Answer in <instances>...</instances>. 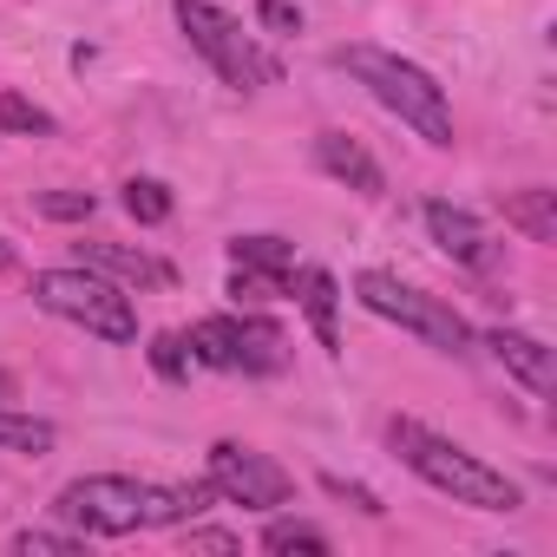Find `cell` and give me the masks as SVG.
Listing matches in <instances>:
<instances>
[{"label":"cell","instance_id":"cell-1","mask_svg":"<svg viewBox=\"0 0 557 557\" xmlns=\"http://www.w3.org/2000/svg\"><path fill=\"white\" fill-rule=\"evenodd\" d=\"M387 433H394L400 459H407L433 492H446L453 505H472V511H518V505H524V492H518L498 466H485L479 453L453 446L446 433H433V426H420V420H394Z\"/></svg>","mask_w":557,"mask_h":557},{"label":"cell","instance_id":"cell-2","mask_svg":"<svg viewBox=\"0 0 557 557\" xmlns=\"http://www.w3.org/2000/svg\"><path fill=\"white\" fill-rule=\"evenodd\" d=\"M342 66L400 119V125H413L426 145H453V106H446V86L426 73V66H413V60H400V53H387V47H342Z\"/></svg>","mask_w":557,"mask_h":557},{"label":"cell","instance_id":"cell-3","mask_svg":"<svg viewBox=\"0 0 557 557\" xmlns=\"http://www.w3.org/2000/svg\"><path fill=\"white\" fill-rule=\"evenodd\" d=\"M34 302L47 309V315H60V322H73V329H86V335H99V342H138V309H132V296L119 289V283H106L99 269H40L34 275Z\"/></svg>","mask_w":557,"mask_h":557},{"label":"cell","instance_id":"cell-4","mask_svg":"<svg viewBox=\"0 0 557 557\" xmlns=\"http://www.w3.org/2000/svg\"><path fill=\"white\" fill-rule=\"evenodd\" d=\"M355 302H361L368 315H381V322L420 335V342L440 348V355H466V348H472V322H466L453 302H440V296L400 283V275H387V269H361V275H355Z\"/></svg>","mask_w":557,"mask_h":557},{"label":"cell","instance_id":"cell-5","mask_svg":"<svg viewBox=\"0 0 557 557\" xmlns=\"http://www.w3.org/2000/svg\"><path fill=\"white\" fill-rule=\"evenodd\" d=\"M171 14H177V27H184L190 53H203V60L216 66V79H223V86L256 92V86H275V79H283V66H275V60L243 34V21H236V14L210 8V0H171Z\"/></svg>","mask_w":557,"mask_h":557},{"label":"cell","instance_id":"cell-6","mask_svg":"<svg viewBox=\"0 0 557 557\" xmlns=\"http://www.w3.org/2000/svg\"><path fill=\"white\" fill-rule=\"evenodd\" d=\"M203 479L216 485V498H223V505H243V511H283V505L296 498V479L275 466L269 453L243 446V440H216V446H210V472H203Z\"/></svg>","mask_w":557,"mask_h":557},{"label":"cell","instance_id":"cell-7","mask_svg":"<svg viewBox=\"0 0 557 557\" xmlns=\"http://www.w3.org/2000/svg\"><path fill=\"white\" fill-rule=\"evenodd\" d=\"M138 498H145L138 479H125V472H86V479L60 485L53 511L73 531H86V537H125V531H145L138 524Z\"/></svg>","mask_w":557,"mask_h":557},{"label":"cell","instance_id":"cell-8","mask_svg":"<svg viewBox=\"0 0 557 557\" xmlns=\"http://www.w3.org/2000/svg\"><path fill=\"white\" fill-rule=\"evenodd\" d=\"M73 262H79V269H99L106 283H119V289H171V283H177V269H171L164 256L132 249V243H106V236L73 243Z\"/></svg>","mask_w":557,"mask_h":557},{"label":"cell","instance_id":"cell-9","mask_svg":"<svg viewBox=\"0 0 557 557\" xmlns=\"http://www.w3.org/2000/svg\"><path fill=\"white\" fill-rule=\"evenodd\" d=\"M485 348L498 355V368L518 381V387H531L537 400L544 394H557V355L537 342V335H524V329H492L485 335Z\"/></svg>","mask_w":557,"mask_h":557},{"label":"cell","instance_id":"cell-10","mask_svg":"<svg viewBox=\"0 0 557 557\" xmlns=\"http://www.w3.org/2000/svg\"><path fill=\"white\" fill-rule=\"evenodd\" d=\"M420 216H426V236H433L453 262H466V269H492V243H485V230H479V216H472V210H459V203L433 197Z\"/></svg>","mask_w":557,"mask_h":557},{"label":"cell","instance_id":"cell-11","mask_svg":"<svg viewBox=\"0 0 557 557\" xmlns=\"http://www.w3.org/2000/svg\"><path fill=\"white\" fill-rule=\"evenodd\" d=\"M315 164H322L335 184L361 190V197H381V190H387V171H381L374 151H368L361 138H348V132H322V138H315Z\"/></svg>","mask_w":557,"mask_h":557},{"label":"cell","instance_id":"cell-12","mask_svg":"<svg viewBox=\"0 0 557 557\" xmlns=\"http://www.w3.org/2000/svg\"><path fill=\"white\" fill-rule=\"evenodd\" d=\"M236 329V374H283L289 368V335L275 329L269 315H230Z\"/></svg>","mask_w":557,"mask_h":557},{"label":"cell","instance_id":"cell-13","mask_svg":"<svg viewBox=\"0 0 557 557\" xmlns=\"http://www.w3.org/2000/svg\"><path fill=\"white\" fill-rule=\"evenodd\" d=\"M203 505H216V485L210 479H197V485H145L138 524H190Z\"/></svg>","mask_w":557,"mask_h":557},{"label":"cell","instance_id":"cell-14","mask_svg":"<svg viewBox=\"0 0 557 557\" xmlns=\"http://www.w3.org/2000/svg\"><path fill=\"white\" fill-rule=\"evenodd\" d=\"M335 309H342V283L329 269H302V315H309V329H315V342L335 355L342 348V329H335Z\"/></svg>","mask_w":557,"mask_h":557},{"label":"cell","instance_id":"cell-15","mask_svg":"<svg viewBox=\"0 0 557 557\" xmlns=\"http://www.w3.org/2000/svg\"><path fill=\"white\" fill-rule=\"evenodd\" d=\"M505 223L524 230L531 243H557V190H544V184L511 190V197H505Z\"/></svg>","mask_w":557,"mask_h":557},{"label":"cell","instance_id":"cell-16","mask_svg":"<svg viewBox=\"0 0 557 557\" xmlns=\"http://www.w3.org/2000/svg\"><path fill=\"white\" fill-rule=\"evenodd\" d=\"M184 348H190V361H203L216 374H236V329H230V315H203L184 335Z\"/></svg>","mask_w":557,"mask_h":557},{"label":"cell","instance_id":"cell-17","mask_svg":"<svg viewBox=\"0 0 557 557\" xmlns=\"http://www.w3.org/2000/svg\"><path fill=\"white\" fill-rule=\"evenodd\" d=\"M230 269H269V275H296V243L283 236H236Z\"/></svg>","mask_w":557,"mask_h":557},{"label":"cell","instance_id":"cell-18","mask_svg":"<svg viewBox=\"0 0 557 557\" xmlns=\"http://www.w3.org/2000/svg\"><path fill=\"white\" fill-rule=\"evenodd\" d=\"M0 446H8V453H53L60 426L40 420V413H21V407H0Z\"/></svg>","mask_w":557,"mask_h":557},{"label":"cell","instance_id":"cell-19","mask_svg":"<svg viewBox=\"0 0 557 557\" xmlns=\"http://www.w3.org/2000/svg\"><path fill=\"white\" fill-rule=\"evenodd\" d=\"M262 550H269V557H289V550H302V557H329L335 544H329V531H315V524H302V518H269Z\"/></svg>","mask_w":557,"mask_h":557},{"label":"cell","instance_id":"cell-20","mask_svg":"<svg viewBox=\"0 0 557 557\" xmlns=\"http://www.w3.org/2000/svg\"><path fill=\"white\" fill-rule=\"evenodd\" d=\"M296 289V275H269V269H230V296L236 309H262L275 296H289Z\"/></svg>","mask_w":557,"mask_h":557},{"label":"cell","instance_id":"cell-21","mask_svg":"<svg viewBox=\"0 0 557 557\" xmlns=\"http://www.w3.org/2000/svg\"><path fill=\"white\" fill-rule=\"evenodd\" d=\"M0 132H21V138H53L60 125H53V112H47V106H34V99H21V92L0 86Z\"/></svg>","mask_w":557,"mask_h":557},{"label":"cell","instance_id":"cell-22","mask_svg":"<svg viewBox=\"0 0 557 557\" xmlns=\"http://www.w3.org/2000/svg\"><path fill=\"white\" fill-rule=\"evenodd\" d=\"M79 544H86V531H47V524H27V531L8 537L14 557H66V550H79Z\"/></svg>","mask_w":557,"mask_h":557},{"label":"cell","instance_id":"cell-23","mask_svg":"<svg viewBox=\"0 0 557 557\" xmlns=\"http://www.w3.org/2000/svg\"><path fill=\"white\" fill-rule=\"evenodd\" d=\"M34 210H40L47 223H86V216L99 210V197H92V190H34Z\"/></svg>","mask_w":557,"mask_h":557},{"label":"cell","instance_id":"cell-24","mask_svg":"<svg viewBox=\"0 0 557 557\" xmlns=\"http://www.w3.org/2000/svg\"><path fill=\"white\" fill-rule=\"evenodd\" d=\"M125 210H132V223H164L171 216V190L158 177H132L125 184Z\"/></svg>","mask_w":557,"mask_h":557},{"label":"cell","instance_id":"cell-25","mask_svg":"<svg viewBox=\"0 0 557 557\" xmlns=\"http://www.w3.org/2000/svg\"><path fill=\"white\" fill-rule=\"evenodd\" d=\"M145 355H151V374H158V381H171V387H177V381H190V348H184V335H171V329H164V335H151V348H145Z\"/></svg>","mask_w":557,"mask_h":557},{"label":"cell","instance_id":"cell-26","mask_svg":"<svg viewBox=\"0 0 557 557\" xmlns=\"http://www.w3.org/2000/svg\"><path fill=\"white\" fill-rule=\"evenodd\" d=\"M256 27L269 40H296L302 34V8H296V0H256Z\"/></svg>","mask_w":557,"mask_h":557},{"label":"cell","instance_id":"cell-27","mask_svg":"<svg viewBox=\"0 0 557 557\" xmlns=\"http://www.w3.org/2000/svg\"><path fill=\"white\" fill-rule=\"evenodd\" d=\"M322 485H329V492H335V498H348V505H361V511H374V518H381V511H387V505H381V498H374V492H368V485H348V479H335V472H329V479H322Z\"/></svg>","mask_w":557,"mask_h":557},{"label":"cell","instance_id":"cell-28","mask_svg":"<svg viewBox=\"0 0 557 557\" xmlns=\"http://www.w3.org/2000/svg\"><path fill=\"white\" fill-rule=\"evenodd\" d=\"M184 544H190V550H243L236 531H184Z\"/></svg>","mask_w":557,"mask_h":557},{"label":"cell","instance_id":"cell-29","mask_svg":"<svg viewBox=\"0 0 557 557\" xmlns=\"http://www.w3.org/2000/svg\"><path fill=\"white\" fill-rule=\"evenodd\" d=\"M8 269H14V243H8V236H0V275H8Z\"/></svg>","mask_w":557,"mask_h":557},{"label":"cell","instance_id":"cell-30","mask_svg":"<svg viewBox=\"0 0 557 557\" xmlns=\"http://www.w3.org/2000/svg\"><path fill=\"white\" fill-rule=\"evenodd\" d=\"M8 394H14V381H8V374H0V400H8Z\"/></svg>","mask_w":557,"mask_h":557}]
</instances>
